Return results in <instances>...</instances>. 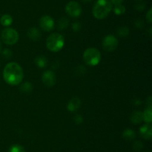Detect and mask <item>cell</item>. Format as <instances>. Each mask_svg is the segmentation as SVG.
Segmentation results:
<instances>
[{"label":"cell","instance_id":"cell-1","mask_svg":"<svg viewBox=\"0 0 152 152\" xmlns=\"http://www.w3.org/2000/svg\"><path fill=\"white\" fill-rule=\"evenodd\" d=\"M24 73L22 67L16 62H10L4 66L3 78L5 82L12 86L19 84L23 80Z\"/></svg>","mask_w":152,"mask_h":152},{"label":"cell","instance_id":"cell-2","mask_svg":"<svg viewBox=\"0 0 152 152\" xmlns=\"http://www.w3.org/2000/svg\"><path fill=\"white\" fill-rule=\"evenodd\" d=\"M112 7V3L109 0H97L94 5L92 13L96 19H105L111 11Z\"/></svg>","mask_w":152,"mask_h":152},{"label":"cell","instance_id":"cell-3","mask_svg":"<svg viewBox=\"0 0 152 152\" xmlns=\"http://www.w3.org/2000/svg\"><path fill=\"white\" fill-rule=\"evenodd\" d=\"M65 44V39L62 34L59 33H53L50 34L46 40V46L50 51L57 52L63 48Z\"/></svg>","mask_w":152,"mask_h":152},{"label":"cell","instance_id":"cell-4","mask_svg":"<svg viewBox=\"0 0 152 152\" xmlns=\"http://www.w3.org/2000/svg\"><path fill=\"white\" fill-rule=\"evenodd\" d=\"M83 61L85 63L90 66L98 65L101 61V54L98 49L95 48H88L83 53Z\"/></svg>","mask_w":152,"mask_h":152},{"label":"cell","instance_id":"cell-5","mask_svg":"<svg viewBox=\"0 0 152 152\" xmlns=\"http://www.w3.org/2000/svg\"><path fill=\"white\" fill-rule=\"evenodd\" d=\"M1 40L5 44L13 45L19 40V33L11 28H6L1 31Z\"/></svg>","mask_w":152,"mask_h":152},{"label":"cell","instance_id":"cell-6","mask_svg":"<svg viewBox=\"0 0 152 152\" xmlns=\"http://www.w3.org/2000/svg\"><path fill=\"white\" fill-rule=\"evenodd\" d=\"M118 40L114 35H107L102 40V48L108 52H114L118 46Z\"/></svg>","mask_w":152,"mask_h":152},{"label":"cell","instance_id":"cell-7","mask_svg":"<svg viewBox=\"0 0 152 152\" xmlns=\"http://www.w3.org/2000/svg\"><path fill=\"white\" fill-rule=\"evenodd\" d=\"M65 11L71 17H78L82 13V7L78 2L71 1L65 6Z\"/></svg>","mask_w":152,"mask_h":152},{"label":"cell","instance_id":"cell-8","mask_svg":"<svg viewBox=\"0 0 152 152\" xmlns=\"http://www.w3.org/2000/svg\"><path fill=\"white\" fill-rule=\"evenodd\" d=\"M39 26L43 31H50L54 28V21L51 16L45 15L40 18Z\"/></svg>","mask_w":152,"mask_h":152},{"label":"cell","instance_id":"cell-9","mask_svg":"<svg viewBox=\"0 0 152 152\" xmlns=\"http://www.w3.org/2000/svg\"><path fill=\"white\" fill-rule=\"evenodd\" d=\"M42 80L43 83L48 87H51L56 83V75L54 74L53 71L50 70H47L44 72L42 76Z\"/></svg>","mask_w":152,"mask_h":152},{"label":"cell","instance_id":"cell-10","mask_svg":"<svg viewBox=\"0 0 152 152\" xmlns=\"http://www.w3.org/2000/svg\"><path fill=\"white\" fill-rule=\"evenodd\" d=\"M140 134L142 138L151 139L152 137V127L151 123L145 124L140 128Z\"/></svg>","mask_w":152,"mask_h":152},{"label":"cell","instance_id":"cell-11","mask_svg":"<svg viewBox=\"0 0 152 152\" xmlns=\"http://www.w3.org/2000/svg\"><path fill=\"white\" fill-rule=\"evenodd\" d=\"M80 105H81V101H80V98H77V97H74V98H71L70 100L68 106H67V108L69 111L74 112L75 110H78L80 108Z\"/></svg>","mask_w":152,"mask_h":152},{"label":"cell","instance_id":"cell-12","mask_svg":"<svg viewBox=\"0 0 152 152\" xmlns=\"http://www.w3.org/2000/svg\"><path fill=\"white\" fill-rule=\"evenodd\" d=\"M27 35L28 36L31 40H34V41H37L41 37V34H40V31L37 29V28H30L28 29V32H27Z\"/></svg>","mask_w":152,"mask_h":152},{"label":"cell","instance_id":"cell-13","mask_svg":"<svg viewBox=\"0 0 152 152\" xmlns=\"http://www.w3.org/2000/svg\"><path fill=\"white\" fill-rule=\"evenodd\" d=\"M35 63L39 68H44L48 65V60L46 57L43 56V55H39L36 58Z\"/></svg>","mask_w":152,"mask_h":152},{"label":"cell","instance_id":"cell-14","mask_svg":"<svg viewBox=\"0 0 152 152\" xmlns=\"http://www.w3.org/2000/svg\"><path fill=\"white\" fill-rule=\"evenodd\" d=\"M131 120L134 124H140L142 121V113L141 111H134L131 116Z\"/></svg>","mask_w":152,"mask_h":152},{"label":"cell","instance_id":"cell-15","mask_svg":"<svg viewBox=\"0 0 152 152\" xmlns=\"http://www.w3.org/2000/svg\"><path fill=\"white\" fill-rule=\"evenodd\" d=\"M142 120L146 123L150 124L152 121V110L151 108L145 109L144 112L142 113Z\"/></svg>","mask_w":152,"mask_h":152},{"label":"cell","instance_id":"cell-16","mask_svg":"<svg viewBox=\"0 0 152 152\" xmlns=\"http://www.w3.org/2000/svg\"><path fill=\"white\" fill-rule=\"evenodd\" d=\"M0 22L4 26H9L13 22V18L10 15L4 14L1 16V19H0Z\"/></svg>","mask_w":152,"mask_h":152},{"label":"cell","instance_id":"cell-17","mask_svg":"<svg viewBox=\"0 0 152 152\" xmlns=\"http://www.w3.org/2000/svg\"><path fill=\"white\" fill-rule=\"evenodd\" d=\"M123 137L126 140H132L136 137V133L132 129H126L125 130L123 134Z\"/></svg>","mask_w":152,"mask_h":152},{"label":"cell","instance_id":"cell-18","mask_svg":"<svg viewBox=\"0 0 152 152\" xmlns=\"http://www.w3.org/2000/svg\"><path fill=\"white\" fill-rule=\"evenodd\" d=\"M114 12L116 15H121L126 12V7L123 4H118V5H115L114 7Z\"/></svg>","mask_w":152,"mask_h":152},{"label":"cell","instance_id":"cell-19","mask_svg":"<svg viewBox=\"0 0 152 152\" xmlns=\"http://www.w3.org/2000/svg\"><path fill=\"white\" fill-rule=\"evenodd\" d=\"M33 89V86L30 82H25L21 86V90L24 92H30Z\"/></svg>","mask_w":152,"mask_h":152},{"label":"cell","instance_id":"cell-20","mask_svg":"<svg viewBox=\"0 0 152 152\" xmlns=\"http://www.w3.org/2000/svg\"><path fill=\"white\" fill-rule=\"evenodd\" d=\"M68 21L66 18H64V17L61 18V19L59 20V22H58V27H59V28L60 30L65 29V28L68 27Z\"/></svg>","mask_w":152,"mask_h":152},{"label":"cell","instance_id":"cell-21","mask_svg":"<svg viewBox=\"0 0 152 152\" xmlns=\"http://www.w3.org/2000/svg\"><path fill=\"white\" fill-rule=\"evenodd\" d=\"M9 152H25V148L19 145H13L9 149Z\"/></svg>","mask_w":152,"mask_h":152},{"label":"cell","instance_id":"cell-22","mask_svg":"<svg viewBox=\"0 0 152 152\" xmlns=\"http://www.w3.org/2000/svg\"><path fill=\"white\" fill-rule=\"evenodd\" d=\"M117 33L120 37H126L129 34V30L128 29L127 27H121L118 29Z\"/></svg>","mask_w":152,"mask_h":152},{"label":"cell","instance_id":"cell-23","mask_svg":"<svg viewBox=\"0 0 152 152\" xmlns=\"http://www.w3.org/2000/svg\"><path fill=\"white\" fill-rule=\"evenodd\" d=\"M2 55L6 58V59H9L12 57V52L9 49H4L2 52Z\"/></svg>","mask_w":152,"mask_h":152},{"label":"cell","instance_id":"cell-24","mask_svg":"<svg viewBox=\"0 0 152 152\" xmlns=\"http://www.w3.org/2000/svg\"><path fill=\"white\" fill-rule=\"evenodd\" d=\"M143 145H142V143L140 141H137L134 144V148L135 149L136 151H140L142 148Z\"/></svg>","mask_w":152,"mask_h":152},{"label":"cell","instance_id":"cell-25","mask_svg":"<svg viewBox=\"0 0 152 152\" xmlns=\"http://www.w3.org/2000/svg\"><path fill=\"white\" fill-rule=\"evenodd\" d=\"M146 20L148 23H151L152 22V9L150 8L148 10V13H146Z\"/></svg>","mask_w":152,"mask_h":152},{"label":"cell","instance_id":"cell-26","mask_svg":"<svg viewBox=\"0 0 152 152\" xmlns=\"http://www.w3.org/2000/svg\"><path fill=\"white\" fill-rule=\"evenodd\" d=\"M72 28L74 31H78L81 28V25L78 22H76L72 25Z\"/></svg>","mask_w":152,"mask_h":152},{"label":"cell","instance_id":"cell-27","mask_svg":"<svg viewBox=\"0 0 152 152\" xmlns=\"http://www.w3.org/2000/svg\"><path fill=\"white\" fill-rule=\"evenodd\" d=\"M83 117H82V116H80V115H77V116L74 117V122H75L77 125L81 124L82 122H83Z\"/></svg>","mask_w":152,"mask_h":152},{"label":"cell","instance_id":"cell-28","mask_svg":"<svg viewBox=\"0 0 152 152\" xmlns=\"http://www.w3.org/2000/svg\"><path fill=\"white\" fill-rule=\"evenodd\" d=\"M124 0H111V2L112 3V4L114 5H118V4H121L123 2Z\"/></svg>","mask_w":152,"mask_h":152},{"label":"cell","instance_id":"cell-29","mask_svg":"<svg viewBox=\"0 0 152 152\" xmlns=\"http://www.w3.org/2000/svg\"><path fill=\"white\" fill-rule=\"evenodd\" d=\"M82 1H83V2H89V1H91V0H82Z\"/></svg>","mask_w":152,"mask_h":152},{"label":"cell","instance_id":"cell-30","mask_svg":"<svg viewBox=\"0 0 152 152\" xmlns=\"http://www.w3.org/2000/svg\"><path fill=\"white\" fill-rule=\"evenodd\" d=\"M1 42H0V52H1Z\"/></svg>","mask_w":152,"mask_h":152}]
</instances>
